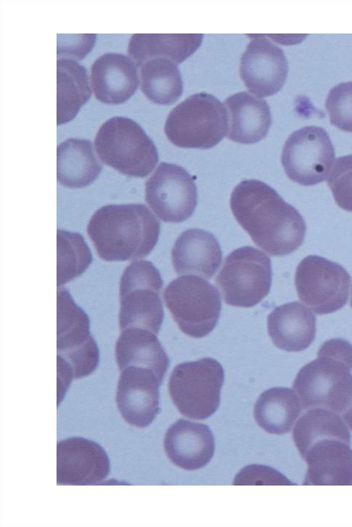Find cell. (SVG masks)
<instances>
[{
	"instance_id": "6da1fadb",
	"label": "cell",
	"mask_w": 352,
	"mask_h": 527,
	"mask_svg": "<svg viewBox=\"0 0 352 527\" xmlns=\"http://www.w3.org/2000/svg\"><path fill=\"white\" fill-rule=\"evenodd\" d=\"M230 205L239 224L270 255L286 256L302 244L307 230L302 216L265 183L242 181L232 190Z\"/></svg>"
},
{
	"instance_id": "7a4b0ae2",
	"label": "cell",
	"mask_w": 352,
	"mask_h": 527,
	"mask_svg": "<svg viewBox=\"0 0 352 527\" xmlns=\"http://www.w3.org/2000/svg\"><path fill=\"white\" fill-rule=\"evenodd\" d=\"M292 437L307 465L305 485H352L351 435L340 416L311 412L298 422Z\"/></svg>"
},
{
	"instance_id": "3957f363",
	"label": "cell",
	"mask_w": 352,
	"mask_h": 527,
	"mask_svg": "<svg viewBox=\"0 0 352 527\" xmlns=\"http://www.w3.org/2000/svg\"><path fill=\"white\" fill-rule=\"evenodd\" d=\"M87 232L102 260H135L153 249L160 223L144 204L107 205L91 216Z\"/></svg>"
},
{
	"instance_id": "277c9868",
	"label": "cell",
	"mask_w": 352,
	"mask_h": 527,
	"mask_svg": "<svg viewBox=\"0 0 352 527\" xmlns=\"http://www.w3.org/2000/svg\"><path fill=\"white\" fill-rule=\"evenodd\" d=\"M352 344L341 338L324 341L317 358L293 382L302 410L324 408L342 415L352 402Z\"/></svg>"
},
{
	"instance_id": "5b68a950",
	"label": "cell",
	"mask_w": 352,
	"mask_h": 527,
	"mask_svg": "<svg viewBox=\"0 0 352 527\" xmlns=\"http://www.w3.org/2000/svg\"><path fill=\"white\" fill-rule=\"evenodd\" d=\"M94 145L104 164L127 176L145 177L159 160L153 140L128 117H113L105 121L96 135Z\"/></svg>"
},
{
	"instance_id": "8992f818",
	"label": "cell",
	"mask_w": 352,
	"mask_h": 527,
	"mask_svg": "<svg viewBox=\"0 0 352 527\" xmlns=\"http://www.w3.org/2000/svg\"><path fill=\"white\" fill-rule=\"evenodd\" d=\"M228 128L224 104L211 94L200 92L173 109L166 118L164 133L176 146L208 149L219 143Z\"/></svg>"
},
{
	"instance_id": "52a82bcc",
	"label": "cell",
	"mask_w": 352,
	"mask_h": 527,
	"mask_svg": "<svg viewBox=\"0 0 352 527\" xmlns=\"http://www.w3.org/2000/svg\"><path fill=\"white\" fill-rule=\"evenodd\" d=\"M162 287L160 273L150 261H135L125 268L119 286L120 330L138 327L159 333L164 319Z\"/></svg>"
},
{
	"instance_id": "ba28073f",
	"label": "cell",
	"mask_w": 352,
	"mask_h": 527,
	"mask_svg": "<svg viewBox=\"0 0 352 527\" xmlns=\"http://www.w3.org/2000/svg\"><path fill=\"white\" fill-rule=\"evenodd\" d=\"M223 381L222 366L214 359L205 357L177 365L169 377L168 393L183 416L204 420L219 405Z\"/></svg>"
},
{
	"instance_id": "9c48e42d",
	"label": "cell",
	"mask_w": 352,
	"mask_h": 527,
	"mask_svg": "<svg viewBox=\"0 0 352 527\" xmlns=\"http://www.w3.org/2000/svg\"><path fill=\"white\" fill-rule=\"evenodd\" d=\"M164 300L181 331L189 337H205L218 322L219 291L201 278L185 276L171 281L164 291Z\"/></svg>"
},
{
	"instance_id": "30bf717a",
	"label": "cell",
	"mask_w": 352,
	"mask_h": 527,
	"mask_svg": "<svg viewBox=\"0 0 352 527\" xmlns=\"http://www.w3.org/2000/svg\"><path fill=\"white\" fill-rule=\"evenodd\" d=\"M272 278L270 257L256 248L245 246L226 257L216 284L226 304L249 308L269 293Z\"/></svg>"
},
{
	"instance_id": "8fae6325",
	"label": "cell",
	"mask_w": 352,
	"mask_h": 527,
	"mask_svg": "<svg viewBox=\"0 0 352 527\" xmlns=\"http://www.w3.org/2000/svg\"><path fill=\"white\" fill-rule=\"evenodd\" d=\"M351 281L342 266L316 255L304 258L295 273L299 299L318 315L332 313L346 304Z\"/></svg>"
},
{
	"instance_id": "7c38bea8",
	"label": "cell",
	"mask_w": 352,
	"mask_h": 527,
	"mask_svg": "<svg viewBox=\"0 0 352 527\" xmlns=\"http://www.w3.org/2000/svg\"><path fill=\"white\" fill-rule=\"evenodd\" d=\"M86 313L74 301L67 290L57 292V357L71 368L74 379L91 374L99 361V349L89 332Z\"/></svg>"
},
{
	"instance_id": "4fadbf2b",
	"label": "cell",
	"mask_w": 352,
	"mask_h": 527,
	"mask_svg": "<svg viewBox=\"0 0 352 527\" xmlns=\"http://www.w3.org/2000/svg\"><path fill=\"white\" fill-rule=\"evenodd\" d=\"M280 159L289 179L302 186H314L326 179L335 150L324 129L308 126L289 136Z\"/></svg>"
},
{
	"instance_id": "5bb4252c",
	"label": "cell",
	"mask_w": 352,
	"mask_h": 527,
	"mask_svg": "<svg viewBox=\"0 0 352 527\" xmlns=\"http://www.w3.org/2000/svg\"><path fill=\"white\" fill-rule=\"evenodd\" d=\"M145 200L162 221L183 222L197 206L194 178L183 167L162 162L145 184Z\"/></svg>"
},
{
	"instance_id": "9a60e30c",
	"label": "cell",
	"mask_w": 352,
	"mask_h": 527,
	"mask_svg": "<svg viewBox=\"0 0 352 527\" xmlns=\"http://www.w3.org/2000/svg\"><path fill=\"white\" fill-rule=\"evenodd\" d=\"M120 372L116 394L119 412L130 425L144 428L160 411L159 388L164 378L151 369L135 366Z\"/></svg>"
},
{
	"instance_id": "2e32d148",
	"label": "cell",
	"mask_w": 352,
	"mask_h": 527,
	"mask_svg": "<svg viewBox=\"0 0 352 527\" xmlns=\"http://www.w3.org/2000/svg\"><path fill=\"white\" fill-rule=\"evenodd\" d=\"M56 480L58 485H96L109 473V459L97 442L72 437L57 444Z\"/></svg>"
},
{
	"instance_id": "e0dca14e",
	"label": "cell",
	"mask_w": 352,
	"mask_h": 527,
	"mask_svg": "<svg viewBox=\"0 0 352 527\" xmlns=\"http://www.w3.org/2000/svg\"><path fill=\"white\" fill-rule=\"evenodd\" d=\"M287 72L284 52L265 38L250 41L241 56V78L248 91L258 98L278 92L285 82Z\"/></svg>"
},
{
	"instance_id": "ac0fdd59",
	"label": "cell",
	"mask_w": 352,
	"mask_h": 527,
	"mask_svg": "<svg viewBox=\"0 0 352 527\" xmlns=\"http://www.w3.org/2000/svg\"><path fill=\"white\" fill-rule=\"evenodd\" d=\"M91 85L96 98L107 104L128 100L138 87L137 66L127 56L106 53L91 67Z\"/></svg>"
},
{
	"instance_id": "d6986e66",
	"label": "cell",
	"mask_w": 352,
	"mask_h": 527,
	"mask_svg": "<svg viewBox=\"0 0 352 527\" xmlns=\"http://www.w3.org/2000/svg\"><path fill=\"white\" fill-rule=\"evenodd\" d=\"M164 447L169 460L188 471L206 466L214 451V441L210 428L202 423L179 419L167 430Z\"/></svg>"
},
{
	"instance_id": "ffe728a7",
	"label": "cell",
	"mask_w": 352,
	"mask_h": 527,
	"mask_svg": "<svg viewBox=\"0 0 352 527\" xmlns=\"http://www.w3.org/2000/svg\"><path fill=\"white\" fill-rule=\"evenodd\" d=\"M173 266L178 275H197L211 278L222 261L220 245L211 233L198 228L183 232L171 251Z\"/></svg>"
},
{
	"instance_id": "44dd1931",
	"label": "cell",
	"mask_w": 352,
	"mask_h": 527,
	"mask_svg": "<svg viewBox=\"0 0 352 527\" xmlns=\"http://www.w3.org/2000/svg\"><path fill=\"white\" fill-rule=\"evenodd\" d=\"M267 332L277 348L287 352L302 351L315 339L316 318L304 304L289 302L270 313Z\"/></svg>"
},
{
	"instance_id": "7402d4cb",
	"label": "cell",
	"mask_w": 352,
	"mask_h": 527,
	"mask_svg": "<svg viewBox=\"0 0 352 527\" xmlns=\"http://www.w3.org/2000/svg\"><path fill=\"white\" fill-rule=\"evenodd\" d=\"M224 105L228 117V139L252 144L265 137L272 124L270 109L265 100L241 91L229 96Z\"/></svg>"
},
{
	"instance_id": "603a6c76",
	"label": "cell",
	"mask_w": 352,
	"mask_h": 527,
	"mask_svg": "<svg viewBox=\"0 0 352 527\" xmlns=\"http://www.w3.org/2000/svg\"><path fill=\"white\" fill-rule=\"evenodd\" d=\"M120 331L115 347L119 370L130 366H140L151 369L164 378L169 359L156 334L138 327Z\"/></svg>"
},
{
	"instance_id": "cb8c5ba5",
	"label": "cell",
	"mask_w": 352,
	"mask_h": 527,
	"mask_svg": "<svg viewBox=\"0 0 352 527\" xmlns=\"http://www.w3.org/2000/svg\"><path fill=\"white\" fill-rule=\"evenodd\" d=\"M203 38L202 34H134L127 51L140 68L154 58H166L177 65L199 47Z\"/></svg>"
},
{
	"instance_id": "d4e9b609",
	"label": "cell",
	"mask_w": 352,
	"mask_h": 527,
	"mask_svg": "<svg viewBox=\"0 0 352 527\" xmlns=\"http://www.w3.org/2000/svg\"><path fill=\"white\" fill-rule=\"evenodd\" d=\"M102 168L88 139H68L57 147V180L65 187H86L96 180Z\"/></svg>"
},
{
	"instance_id": "484cf974",
	"label": "cell",
	"mask_w": 352,
	"mask_h": 527,
	"mask_svg": "<svg viewBox=\"0 0 352 527\" xmlns=\"http://www.w3.org/2000/svg\"><path fill=\"white\" fill-rule=\"evenodd\" d=\"M302 410L300 399L294 390L275 387L259 396L254 405V415L258 425L265 431L280 435L291 431Z\"/></svg>"
},
{
	"instance_id": "4316f807",
	"label": "cell",
	"mask_w": 352,
	"mask_h": 527,
	"mask_svg": "<svg viewBox=\"0 0 352 527\" xmlns=\"http://www.w3.org/2000/svg\"><path fill=\"white\" fill-rule=\"evenodd\" d=\"M91 94L86 69L74 59H58L57 124L72 120Z\"/></svg>"
},
{
	"instance_id": "83f0119b",
	"label": "cell",
	"mask_w": 352,
	"mask_h": 527,
	"mask_svg": "<svg viewBox=\"0 0 352 527\" xmlns=\"http://www.w3.org/2000/svg\"><path fill=\"white\" fill-rule=\"evenodd\" d=\"M141 90L152 102L170 105L183 91L182 76L177 64L166 58L146 61L140 70Z\"/></svg>"
},
{
	"instance_id": "f1b7e54d",
	"label": "cell",
	"mask_w": 352,
	"mask_h": 527,
	"mask_svg": "<svg viewBox=\"0 0 352 527\" xmlns=\"http://www.w3.org/2000/svg\"><path fill=\"white\" fill-rule=\"evenodd\" d=\"M92 262L91 251L78 233L57 230V286L80 276Z\"/></svg>"
},
{
	"instance_id": "f546056e",
	"label": "cell",
	"mask_w": 352,
	"mask_h": 527,
	"mask_svg": "<svg viewBox=\"0 0 352 527\" xmlns=\"http://www.w3.org/2000/svg\"><path fill=\"white\" fill-rule=\"evenodd\" d=\"M325 107L331 124L352 133V82L333 87L327 95Z\"/></svg>"
},
{
	"instance_id": "4dcf8cb0",
	"label": "cell",
	"mask_w": 352,
	"mask_h": 527,
	"mask_svg": "<svg viewBox=\"0 0 352 527\" xmlns=\"http://www.w3.org/2000/svg\"><path fill=\"white\" fill-rule=\"evenodd\" d=\"M337 205L352 212V155L338 157L327 179Z\"/></svg>"
},
{
	"instance_id": "1f68e13d",
	"label": "cell",
	"mask_w": 352,
	"mask_h": 527,
	"mask_svg": "<svg viewBox=\"0 0 352 527\" xmlns=\"http://www.w3.org/2000/svg\"><path fill=\"white\" fill-rule=\"evenodd\" d=\"M235 485L294 484L276 470L266 466L252 464L243 468L235 477Z\"/></svg>"
},
{
	"instance_id": "d6a6232c",
	"label": "cell",
	"mask_w": 352,
	"mask_h": 527,
	"mask_svg": "<svg viewBox=\"0 0 352 527\" xmlns=\"http://www.w3.org/2000/svg\"><path fill=\"white\" fill-rule=\"evenodd\" d=\"M341 416L348 426L349 429L352 431V402L347 410L341 415Z\"/></svg>"
},
{
	"instance_id": "836d02e7",
	"label": "cell",
	"mask_w": 352,
	"mask_h": 527,
	"mask_svg": "<svg viewBox=\"0 0 352 527\" xmlns=\"http://www.w3.org/2000/svg\"><path fill=\"white\" fill-rule=\"evenodd\" d=\"M350 304H351V306L352 307V289H351V303Z\"/></svg>"
}]
</instances>
